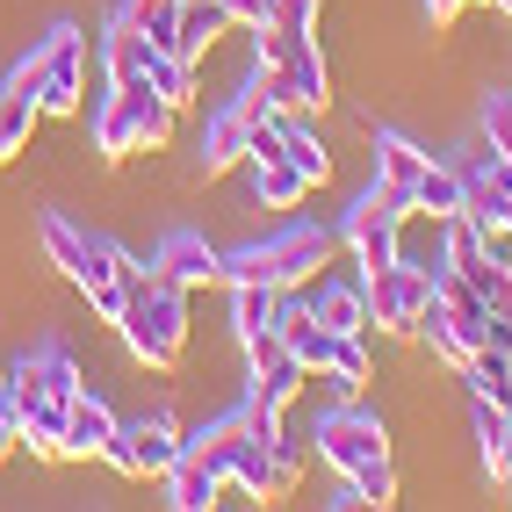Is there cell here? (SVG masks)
<instances>
[{"instance_id": "7402d4cb", "label": "cell", "mask_w": 512, "mask_h": 512, "mask_svg": "<svg viewBox=\"0 0 512 512\" xmlns=\"http://www.w3.org/2000/svg\"><path fill=\"white\" fill-rule=\"evenodd\" d=\"M318 383H332V397H361L368 390V347H361V332H332V354L318 368Z\"/></svg>"}, {"instance_id": "cb8c5ba5", "label": "cell", "mask_w": 512, "mask_h": 512, "mask_svg": "<svg viewBox=\"0 0 512 512\" xmlns=\"http://www.w3.org/2000/svg\"><path fill=\"white\" fill-rule=\"evenodd\" d=\"M231 109L246 116V123H275V116H296V109H289V87H282V73H275V65H253V80L238 87V101H231Z\"/></svg>"}, {"instance_id": "1f68e13d", "label": "cell", "mask_w": 512, "mask_h": 512, "mask_svg": "<svg viewBox=\"0 0 512 512\" xmlns=\"http://www.w3.org/2000/svg\"><path fill=\"white\" fill-rule=\"evenodd\" d=\"M296 484H303V448L282 433L275 448H267V498H296Z\"/></svg>"}, {"instance_id": "52a82bcc", "label": "cell", "mask_w": 512, "mask_h": 512, "mask_svg": "<svg viewBox=\"0 0 512 512\" xmlns=\"http://www.w3.org/2000/svg\"><path fill=\"white\" fill-rule=\"evenodd\" d=\"M188 448V433L166 419V412H152V419H116V440H109V462L116 476H130V484H145V476H166L174 469V455Z\"/></svg>"}, {"instance_id": "7c38bea8", "label": "cell", "mask_w": 512, "mask_h": 512, "mask_svg": "<svg viewBox=\"0 0 512 512\" xmlns=\"http://www.w3.org/2000/svg\"><path fill=\"white\" fill-rule=\"evenodd\" d=\"M152 58H159V44L116 15L109 37H101V73H109V87H145L152 80Z\"/></svg>"}, {"instance_id": "9a60e30c", "label": "cell", "mask_w": 512, "mask_h": 512, "mask_svg": "<svg viewBox=\"0 0 512 512\" xmlns=\"http://www.w3.org/2000/svg\"><path fill=\"white\" fill-rule=\"evenodd\" d=\"M246 138H253V123L238 116V109H217L210 123H202V181H217V174H231V166H246Z\"/></svg>"}, {"instance_id": "6da1fadb", "label": "cell", "mask_w": 512, "mask_h": 512, "mask_svg": "<svg viewBox=\"0 0 512 512\" xmlns=\"http://www.w3.org/2000/svg\"><path fill=\"white\" fill-rule=\"evenodd\" d=\"M332 253H339V231H332V224H282L275 238H260V246H238V253H224L217 282L303 289V282H318V267H332Z\"/></svg>"}, {"instance_id": "d6a6232c", "label": "cell", "mask_w": 512, "mask_h": 512, "mask_svg": "<svg viewBox=\"0 0 512 512\" xmlns=\"http://www.w3.org/2000/svg\"><path fill=\"white\" fill-rule=\"evenodd\" d=\"M159 101H174V109H188V101H195V65H181V58H152V80H145Z\"/></svg>"}, {"instance_id": "ab89813d", "label": "cell", "mask_w": 512, "mask_h": 512, "mask_svg": "<svg viewBox=\"0 0 512 512\" xmlns=\"http://www.w3.org/2000/svg\"><path fill=\"white\" fill-rule=\"evenodd\" d=\"M8 390H15V361H0V404H8Z\"/></svg>"}, {"instance_id": "f1b7e54d", "label": "cell", "mask_w": 512, "mask_h": 512, "mask_svg": "<svg viewBox=\"0 0 512 512\" xmlns=\"http://www.w3.org/2000/svg\"><path fill=\"white\" fill-rule=\"evenodd\" d=\"M15 375H22V383H44V390H58V397H73V390H80V361L65 354V347H44V354L15 361Z\"/></svg>"}, {"instance_id": "74e56055", "label": "cell", "mask_w": 512, "mask_h": 512, "mask_svg": "<svg viewBox=\"0 0 512 512\" xmlns=\"http://www.w3.org/2000/svg\"><path fill=\"white\" fill-rule=\"evenodd\" d=\"M462 8H469V0H426V15H433V22H455Z\"/></svg>"}, {"instance_id": "8d00e7d4", "label": "cell", "mask_w": 512, "mask_h": 512, "mask_svg": "<svg viewBox=\"0 0 512 512\" xmlns=\"http://www.w3.org/2000/svg\"><path fill=\"white\" fill-rule=\"evenodd\" d=\"M224 15L246 22V29H260V22H267V0H224Z\"/></svg>"}, {"instance_id": "d590c367", "label": "cell", "mask_w": 512, "mask_h": 512, "mask_svg": "<svg viewBox=\"0 0 512 512\" xmlns=\"http://www.w3.org/2000/svg\"><path fill=\"white\" fill-rule=\"evenodd\" d=\"M484 138H491L498 159H512V94H491L484 101Z\"/></svg>"}, {"instance_id": "ffe728a7", "label": "cell", "mask_w": 512, "mask_h": 512, "mask_svg": "<svg viewBox=\"0 0 512 512\" xmlns=\"http://www.w3.org/2000/svg\"><path fill=\"white\" fill-rule=\"evenodd\" d=\"M246 166H253V195L267 210H296V202L311 195V181H303V166L289 152H267V159H246Z\"/></svg>"}, {"instance_id": "8992f818", "label": "cell", "mask_w": 512, "mask_h": 512, "mask_svg": "<svg viewBox=\"0 0 512 512\" xmlns=\"http://www.w3.org/2000/svg\"><path fill=\"white\" fill-rule=\"evenodd\" d=\"M260 65H275V73H282L296 116H318L325 101H332V73H325L318 37H289V29H267L260 22Z\"/></svg>"}, {"instance_id": "b9f144b4", "label": "cell", "mask_w": 512, "mask_h": 512, "mask_svg": "<svg viewBox=\"0 0 512 512\" xmlns=\"http://www.w3.org/2000/svg\"><path fill=\"white\" fill-rule=\"evenodd\" d=\"M491 8H505V15H512V0H491Z\"/></svg>"}, {"instance_id": "f546056e", "label": "cell", "mask_w": 512, "mask_h": 512, "mask_svg": "<svg viewBox=\"0 0 512 512\" xmlns=\"http://www.w3.org/2000/svg\"><path fill=\"white\" fill-rule=\"evenodd\" d=\"M275 130H282V152L303 166V181H311V188H325L332 181V159H325V145L311 138V130H303L296 116H275Z\"/></svg>"}, {"instance_id": "83f0119b", "label": "cell", "mask_w": 512, "mask_h": 512, "mask_svg": "<svg viewBox=\"0 0 512 512\" xmlns=\"http://www.w3.org/2000/svg\"><path fill=\"white\" fill-rule=\"evenodd\" d=\"M476 448H484L491 484H505V476H512V412H498V404H476Z\"/></svg>"}, {"instance_id": "7a4b0ae2", "label": "cell", "mask_w": 512, "mask_h": 512, "mask_svg": "<svg viewBox=\"0 0 512 512\" xmlns=\"http://www.w3.org/2000/svg\"><path fill=\"white\" fill-rule=\"evenodd\" d=\"M116 332H123L130 361H145V368H174V361H181V347H188V289L145 275V289L123 303Z\"/></svg>"}, {"instance_id": "836d02e7", "label": "cell", "mask_w": 512, "mask_h": 512, "mask_svg": "<svg viewBox=\"0 0 512 512\" xmlns=\"http://www.w3.org/2000/svg\"><path fill=\"white\" fill-rule=\"evenodd\" d=\"M354 491H361V505H375V512L397 505V462H390V455H375L368 469H354Z\"/></svg>"}, {"instance_id": "484cf974", "label": "cell", "mask_w": 512, "mask_h": 512, "mask_svg": "<svg viewBox=\"0 0 512 512\" xmlns=\"http://www.w3.org/2000/svg\"><path fill=\"white\" fill-rule=\"evenodd\" d=\"M311 311H318L325 332H368V296H361V282H325Z\"/></svg>"}, {"instance_id": "e575fe53", "label": "cell", "mask_w": 512, "mask_h": 512, "mask_svg": "<svg viewBox=\"0 0 512 512\" xmlns=\"http://www.w3.org/2000/svg\"><path fill=\"white\" fill-rule=\"evenodd\" d=\"M267 29H289V37H311V29H318V0H267Z\"/></svg>"}, {"instance_id": "4fadbf2b", "label": "cell", "mask_w": 512, "mask_h": 512, "mask_svg": "<svg viewBox=\"0 0 512 512\" xmlns=\"http://www.w3.org/2000/svg\"><path fill=\"white\" fill-rule=\"evenodd\" d=\"M275 332H282V347L303 361V368H325V354H332V332L318 325V311L311 303H296V289H282V311H275Z\"/></svg>"}, {"instance_id": "e0dca14e", "label": "cell", "mask_w": 512, "mask_h": 512, "mask_svg": "<svg viewBox=\"0 0 512 512\" xmlns=\"http://www.w3.org/2000/svg\"><path fill=\"white\" fill-rule=\"evenodd\" d=\"M217 491H224V476L210 469V462H202V455H174V469H166V505H174V512H210L217 505Z\"/></svg>"}, {"instance_id": "7bdbcfd3", "label": "cell", "mask_w": 512, "mask_h": 512, "mask_svg": "<svg viewBox=\"0 0 512 512\" xmlns=\"http://www.w3.org/2000/svg\"><path fill=\"white\" fill-rule=\"evenodd\" d=\"M505 484H512V476H505Z\"/></svg>"}, {"instance_id": "2e32d148", "label": "cell", "mask_w": 512, "mask_h": 512, "mask_svg": "<svg viewBox=\"0 0 512 512\" xmlns=\"http://www.w3.org/2000/svg\"><path fill=\"white\" fill-rule=\"evenodd\" d=\"M231 29L224 15V0H181V29H174V51L166 58H181V65H202V51H210L217 37Z\"/></svg>"}, {"instance_id": "d4e9b609", "label": "cell", "mask_w": 512, "mask_h": 512, "mask_svg": "<svg viewBox=\"0 0 512 512\" xmlns=\"http://www.w3.org/2000/svg\"><path fill=\"white\" fill-rule=\"evenodd\" d=\"M37 116H44V109H37V94H22V87L0 94V166L29 152V138H37Z\"/></svg>"}, {"instance_id": "ac0fdd59", "label": "cell", "mask_w": 512, "mask_h": 512, "mask_svg": "<svg viewBox=\"0 0 512 512\" xmlns=\"http://www.w3.org/2000/svg\"><path fill=\"white\" fill-rule=\"evenodd\" d=\"M426 159H433V152H419L404 130H375V181L397 188L404 202H412V181L426 174Z\"/></svg>"}, {"instance_id": "ba28073f", "label": "cell", "mask_w": 512, "mask_h": 512, "mask_svg": "<svg viewBox=\"0 0 512 512\" xmlns=\"http://www.w3.org/2000/svg\"><path fill=\"white\" fill-rule=\"evenodd\" d=\"M318 462L325 469H339V476H354V469H368L375 455H390V433H383V419H375V412H361V404L354 397H339L332 404V412L318 419Z\"/></svg>"}, {"instance_id": "d6986e66", "label": "cell", "mask_w": 512, "mask_h": 512, "mask_svg": "<svg viewBox=\"0 0 512 512\" xmlns=\"http://www.w3.org/2000/svg\"><path fill=\"white\" fill-rule=\"evenodd\" d=\"M275 311H282V289H267V282H231V332H238V347H253V339L275 332Z\"/></svg>"}, {"instance_id": "4dcf8cb0", "label": "cell", "mask_w": 512, "mask_h": 512, "mask_svg": "<svg viewBox=\"0 0 512 512\" xmlns=\"http://www.w3.org/2000/svg\"><path fill=\"white\" fill-rule=\"evenodd\" d=\"M123 22L145 29L159 51H174V29H181V0H123Z\"/></svg>"}, {"instance_id": "5b68a950", "label": "cell", "mask_w": 512, "mask_h": 512, "mask_svg": "<svg viewBox=\"0 0 512 512\" xmlns=\"http://www.w3.org/2000/svg\"><path fill=\"white\" fill-rule=\"evenodd\" d=\"M29 58H37V109L44 116H80L87 109V37L80 29L58 22Z\"/></svg>"}, {"instance_id": "277c9868", "label": "cell", "mask_w": 512, "mask_h": 512, "mask_svg": "<svg viewBox=\"0 0 512 512\" xmlns=\"http://www.w3.org/2000/svg\"><path fill=\"white\" fill-rule=\"evenodd\" d=\"M404 217H412V202L375 181L368 195H354L347 224H339V246H347L361 267H390V260L404 253Z\"/></svg>"}, {"instance_id": "4316f807", "label": "cell", "mask_w": 512, "mask_h": 512, "mask_svg": "<svg viewBox=\"0 0 512 512\" xmlns=\"http://www.w3.org/2000/svg\"><path fill=\"white\" fill-rule=\"evenodd\" d=\"M37 238H44V260L58 267V275H65V282H73V275H80V267H87V231H80L73 217H58V210H51V217L37 224Z\"/></svg>"}, {"instance_id": "5bb4252c", "label": "cell", "mask_w": 512, "mask_h": 512, "mask_svg": "<svg viewBox=\"0 0 512 512\" xmlns=\"http://www.w3.org/2000/svg\"><path fill=\"white\" fill-rule=\"evenodd\" d=\"M419 332H426V347L440 354V361H448V368H462L476 347H484V339H491V325H469V318H455L448 311V303H426V318H419Z\"/></svg>"}, {"instance_id": "9c48e42d", "label": "cell", "mask_w": 512, "mask_h": 512, "mask_svg": "<svg viewBox=\"0 0 512 512\" xmlns=\"http://www.w3.org/2000/svg\"><path fill=\"white\" fill-rule=\"evenodd\" d=\"M65 404H73V397H58V390L22 383V375H15V390H8V412H15V448L44 455V462H65Z\"/></svg>"}, {"instance_id": "30bf717a", "label": "cell", "mask_w": 512, "mask_h": 512, "mask_svg": "<svg viewBox=\"0 0 512 512\" xmlns=\"http://www.w3.org/2000/svg\"><path fill=\"white\" fill-rule=\"evenodd\" d=\"M217 267H224V253H217L202 231H166L159 246H152V275L174 282V289H210Z\"/></svg>"}, {"instance_id": "44dd1931", "label": "cell", "mask_w": 512, "mask_h": 512, "mask_svg": "<svg viewBox=\"0 0 512 512\" xmlns=\"http://www.w3.org/2000/svg\"><path fill=\"white\" fill-rule=\"evenodd\" d=\"M412 217H433V224L462 217V174H455V166L426 159V174L412 181Z\"/></svg>"}, {"instance_id": "603a6c76", "label": "cell", "mask_w": 512, "mask_h": 512, "mask_svg": "<svg viewBox=\"0 0 512 512\" xmlns=\"http://www.w3.org/2000/svg\"><path fill=\"white\" fill-rule=\"evenodd\" d=\"M462 275H469L476 296H484V311H491V318H512V260H498L491 246H476V253L462 260Z\"/></svg>"}, {"instance_id": "f35d334b", "label": "cell", "mask_w": 512, "mask_h": 512, "mask_svg": "<svg viewBox=\"0 0 512 512\" xmlns=\"http://www.w3.org/2000/svg\"><path fill=\"white\" fill-rule=\"evenodd\" d=\"M8 448H15V412L0 404V455H8Z\"/></svg>"}, {"instance_id": "8fae6325", "label": "cell", "mask_w": 512, "mask_h": 512, "mask_svg": "<svg viewBox=\"0 0 512 512\" xmlns=\"http://www.w3.org/2000/svg\"><path fill=\"white\" fill-rule=\"evenodd\" d=\"M109 440H116V412L94 390H73V404H65V455H73V462H101Z\"/></svg>"}, {"instance_id": "60d3db41", "label": "cell", "mask_w": 512, "mask_h": 512, "mask_svg": "<svg viewBox=\"0 0 512 512\" xmlns=\"http://www.w3.org/2000/svg\"><path fill=\"white\" fill-rule=\"evenodd\" d=\"M505 238H512V202H505Z\"/></svg>"}, {"instance_id": "3957f363", "label": "cell", "mask_w": 512, "mask_h": 512, "mask_svg": "<svg viewBox=\"0 0 512 512\" xmlns=\"http://www.w3.org/2000/svg\"><path fill=\"white\" fill-rule=\"evenodd\" d=\"M361 296H368V325L375 332H419L426 303H433V275L397 253L390 267H361Z\"/></svg>"}]
</instances>
